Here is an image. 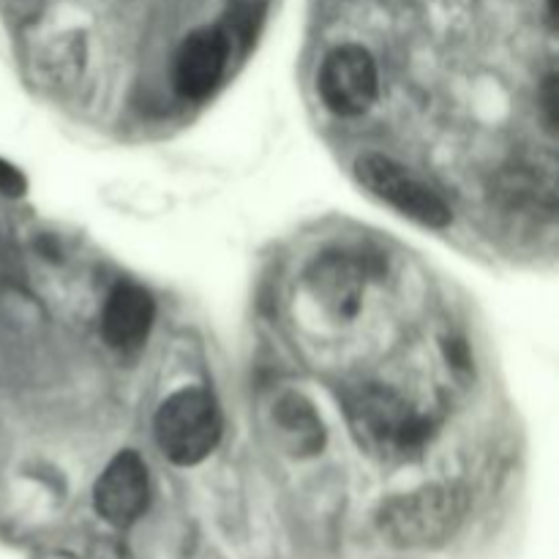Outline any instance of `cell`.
Masks as SVG:
<instances>
[{
	"mask_svg": "<svg viewBox=\"0 0 559 559\" xmlns=\"http://www.w3.org/2000/svg\"><path fill=\"white\" fill-rule=\"evenodd\" d=\"M344 418L349 435L366 456L382 464L420 456L435 437V424L413 407L402 393L377 382H364L344 393Z\"/></svg>",
	"mask_w": 559,
	"mask_h": 559,
	"instance_id": "1",
	"label": "cell"
},
{
	"mask_svg": "<svg viewBox=\"0 0 559 559\" xmlns=\"http://www.w3.org/2000/svg\"><path fill=\"white\" fill-rule=\"evenodd\" d=\"M469 511V495L459 484H431L382 502L377 527L399 549H435L451 540Z\"/></svg>",
	"mask_w": 559,
	"mask_h": 559,
	"instance_id": "2",
	"label": "cell"
},
{
	"mask_svg": "<svg viewBox=\"0 0 559 559\" xmlns=\"http://www.w3.org/2000/svg\"><path fill=\"white\" fill-rule=\"evenodd\" d=\"M224 420L218 402L202 388H180L164 399L153 420L156 445L178 467H197L222 442Z\"/></svg>",
	"mask_w": 559,
	"mask_h": 559,
	"instance_id": "3",
	"label": "cell"
},
{
	"mask_svg": "<svg viewBox=\"0 0 559 559\" xmlns=\"http://www.w3.org/2000/svg\"><path fill=\"white\" fill-rule=\"evenodd\" d=\"M355 178L358 183L377 197L380 202L391 205L393 211L402 213L409 222L429 229H445L453 224V211L431 186L415 178L404 164L385 153H364L355 162Z\"/></svg>",
	"mask_w": 559,
	"mask_h": 559,
	"instance_id": "4",
	"label": "cell"
},
{
	"mask_svg": "<svg viewBox=\"0 0 559 559\" xmlns=\"http://www.w3.org/2000/svg\"><path fill=\"white\" fill-rule=\"evenodd\" d=\"M322 104L338 118L369 112L380 96V71L374 55L360 44H342L325 55L317 74Z\"/></svg>",
	"mask_w": 559,
	"mask_h": 559,
	"instance_id": "5",
	"label": "cell"
},
{
	"mask_svg": "<svg viewBox=\"0 0 559 559\" xmlns=\"http://www.w3.org/2000/svg\"><path fill=\"white\" fill-rule=\"evenodd\" d=\"M151 502L147 464L136 451H120L93 486V506L112 527H131Z\"/></svg>",
	"mask_w": 559,
	"mask_h": 559,
	"instance_id": "6",
	"label": "cell"
},
{
	"mask_svg": "<svg viewBox=\"0 0 559 559\" xmlns=\"http://www.w3.org/2000/svg\"><path fill=\"white\" fill-rule=\"evenodd\" d=\"M229 38L222 27H200L189 33L175 55V87L189 102H202L211 96L227 71Z\"/></svg>",
	"mask_w": 559,
	"mask_h": 559,
	"instance_id": "7",
	"label": "cell"
},
{
	"mask_svg": "<svg viewBox=\"0 0 559 559\" xmlns=\"http://www.w3.org/2000/svg\"><path fill=\"white\" fill-rule=\"evenodd\" d=\"M156 304L151 293L134 282H118L107 295L102 314V333L118 353H136L151 336Z\"/></svg>",
	"mask_w": 559,
	"mask_h": 559,
	"instance_id": "8",
	"label": "cell"
},
{
	"mask_svg": "<svg viewBox=\"0 0 559 559\" xmlns=\"http://www.w3.org/2000/svg\"><path fill=\"white\" fill-rule=\"evenodd\" d=\"M311 289L320 298L322 309L336 320L347 322L360 311L366 289L364 262L353 260L349 254H333L317 260L311 271Z\"/></svg>",
	"mask_w": 559,
	"mask_h": 559,
	"instance_id": "9",
	"label": "cell"
},
{
	"mask_svg": "<svg viewBox=\"0 0 559 559\" xmlns=\"http://www.w3.org/2000/svg\"><path fill=\"white\" fill-rule=\"evenodd\" d=\"M273 431H276L278 442L284 451L295 459H309L322 453L328 442L325 424H322L320 413L314 404L304 396V393H284L273 404Z\"/></svg>",
	"mask_w": 559,
	"mask_h": 559,
	"instance_id": "10",
	"label": "cell"
},
{
	"mask_svg": "<svg viewBox=\"0 0 559 559\" xmlns=\"http://www.w3.org/2000/svg\"><path fill=\"white\" fill-rule=\"evenodd\" d=\"M267 0H233L229 3L227 25L222 27L229 38V47L240 44V49H249L254 41L257 31H260L262 20H265Z\"/></svg>",
	"mask_w": 559,
	"mask_h": 559,
	"instance_id": "11",
	"label": "cell"
},
{
	"mask_svg": "<svg viewBox=\"0 0 559 559\" xmlns=\"http://www.w3.org/2000/svg\"><path fill=\"white\" fill-rule=\"evenodd\" d=\"M27 191V178L11 162L0 158V194L3 197H22Z\"/></svg>",
	"mask_w": 559,
	"mask_h": 559,
	"instance_id": "12",
	"label": "cell"
},
{
	"mask_svg": "<svg viewBox=\"0 0 559 559\" xmlns=\"http://www.w3.org/2000/svg\"><path fill=\"white\" fill-rule=\"evenodd\" d=\"M544 96H546V112H549V123H551V129H555V123H557V76L555 74L546 76Z\"/></svg>",
	"mask_w": 559,
	"mask_h": 559,
	"instance_id": "13",
	"label": "cell"
}]
</instances>
